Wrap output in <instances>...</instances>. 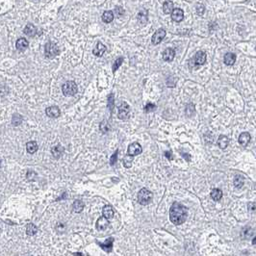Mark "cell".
I'll return each mask as SVG.
<instances>
[{"mask_svg":"<svg viewBox=\"0 0 256 256\" xmlns=\"http://www.w3.org/2000/svg\"><path fill=\"white\" fill-rule=\"evenodd\" d=\"M188 216V210L184 205L174 202L170 209V219L171 222L175 224L179 225L185 223V220Z\"/></svg>","mask_w":256,"mask_h":256,"instance_id":"6da1fadb","label":"cell"},{"mask_svg":"<svg viewBox=\"0 0 256 256\" xmlns=\"http://www.w3.org/2000/svg\"><path fill=\"white\" fill-rule=\"evenodd\" d=\"M153 199V193L146 188L141 189L138 193V202L142 205L149 204Z\"/></svg>","mask_w":256,"mask_h":256,"instance_id":"7a4b0ae2","label":"cell"},{"mask_svg":"<svg viewBox=\"0 0 256 256\" xmlns=\"http://www.w3.org/2000/svg\"><path fill=\"white\" fill-rule=\"evenodd\" d=\"M78 91V87L75 82L73 81H67L66 82L63 87H62V92L66 96H72L74 95Z\"/></svg>","mask_w":256,"mask_h":256,"instance_id":"3957f363","label":"cell"},{"mask_svg":"<svg viewBox=\"0 0 256 256\" xmlns=\"http://www.w3.org/2000/svg\"><path fill=\"white\" fill-rule=\"evenodd\" d=\"M59 48L57 46L56 43L52 42V41H48L46 47H45V53H46V57L48 59H53L54 57H56L59 54Z\"/></svg>","mask_w":256,"mask_h":256,"instance_id":"277c9868","label":"cell"},{"mask_svg":"<svg viewBox=\"0 0 256 256\" xmlns=\"http://www.w3.org/2000/svg\"><path fill=\"white\" fill-rule=\"evenodd\" d=\"M143 151V148L141 146V145L139 143H132L129 145L128 149H127V155L134 157L137 156L139 154H141Z\"/></svg>","mask_w":256,"mask_h":256,"instance_id":"5b68a950","label":"cell"},{"mask_svg":"<svg viewBox=\"0 0 256 256\" xmlns=\"http://www.w3.org/2000/svg\"><path fill=\"white\" fill-rule=\"evenodd\" d=\"M129 112H130V107L129 105L125 102H122L120 104V106L119 107V115H118V118L119 119H125L128 115H129Z\"/></svg>","mask_w":256,"mask_h":256,"instance_id":"8992f818","label":"cell"},{"mask_svg":"<svg viewBox=\"0 0 256 256\" xmlns=\"http://www.w3.org/2000/svg\"><path fill=\"white\" fill-rule=\"evenodd\" d=\"M165 37H166V31L163 28H160L153 34V36L151 38V41L153 45H159V43L164 40Z\"/></svg>","mask_w":256,"mask_h":256,"instance_id":"52a82bcc","label":"cell"},{"mask_svg":"<svg viewBox=\"0 0 256 256\" xmlns=\"http://www.w3.org/2000/svg\"><path fill=\"white\" fill-rule=\"evenodd\" d=\"M46 114L47 117H49L51 119H56V118L60 117L61 111L57 106H50V107H47L46 109Z\"/></svg>","mask_w":256,"mask_h":256,"instance_id":"ba28073f","label":"cell"},{"mask_svg":"<svg viewBox=\"0 0 256 256\" xmlns=\"http://www.w3.org/2000/svg\"><path fill=\"white\" fill-rule=\"evenodd\" d=\"M206 58H207V56H206V53L205 52L198 51V52H197L196 56L193 57V62H195V64L197 66H202V65L205 64Z\"/></svg>","mask_w":256,"mask_h":256,"instance_id":"9c48e42d","label":"cell"},{"mask_svg":"<svg viewBox=\"0 0 256 256\" xmlns=\"http://www.w3.org/2000/svg\"><path fill=\"white\" fill-rule=\"evenodd\" d=\"M171 20L174 22H181L184 20V12L182 9H173L171 12Z\"/></svg>","mask_w":256,"mask_h":256,"instance_id":"30bf717a","label":"cell"},{"mask_svg":"<svg viewBox=\"0 0 256 256\" xmlns=\"http://www.w3.org/2000/svg\"><path fill=\"white\" fill-rule=\"evenodd\" d=\"M106 50H107V48H106V46L103 45L102 42L98 41V43H96L95 47L93 48V55H95V56H98V57H101V56L104 54V53L106 52Z\"/></svg>","mask_w":256,"mask_h":256,"instance_id":"8fae6325","label":"cell"},{"mask_svg":"<svg viewBox=\"0 0 256 256\" xmlns=\"http://www.w3.org/2000/svg\"><path fill=\"white\" fill-rule=\"evenodd\" d=\"M23 32H24L25 35H27V36H29V37H35V36L37 35L38 30H37L36 26H35L34 24L28 23V24L24 27Z\"/></svg>","mask_w":256,"mask_h":256,"instance_id":"7c38bea8","label":"cell"},{"mask_svg":"<svg viewBox=\"0 0 256 256\" xmlns=\"http://www.w3.org/2000/svg\"><path fill=\"white\" fill-rule=\"evenodd\" d=\"M108 225H109L108 219H105L104 217H100V218L98 219V222H96V223H95L96 229H98V230H99V231L105 230V229L108 227Z\"/></svg>","mask_w":256,"mask_h":256,"instance_id":"4fadbf2b","label":"cell"},{"mask_svg":"<svg viewBox=\"0 0 256 256\" xmlns=\"http://www.w3.org/2000/svg\"><path fill=\"white\" fill-rule=\"evenodd\" d=\"M250 134L248 133V132H243V133L239 136V139H238V142L239 144L243 146H246L249 145V143L250 142Z\"/></svg>","mask_w":256,"mask_h":256,"instance_id":"5bb4252c","label":"cell"},{"mask_svg":"<svg viewBox=\"0 0 256 256\" xmlns=\"http://www.w3.org/2000/svg\"><path fill=\"white\" fill-rule=\"evenodd\" d=\"M65 151V148L62 146L61 145H55L51 148V153H52V156L54 157L55 159H59L62 155H63Z\"/></svg>","mask_w":256,"mask_h":256,"instance_id":"9a60e30c","label":"cell"},{"mask_svg":"<svg viewBox=\"0 0 256 256\" xmlns=\"http://www.w3.org/2000/svg\"><path fill=\"white\" fill-rule=\"evenodd\" d=\"M28 46H29L28 41L26 40V39H24V38L19 39V40L16 41V42H15V47L19 49L20 51H24L26 48L28 47Z\"/></svg>","mask_w":256,"mask_h":256,"instance_id":"2e32d148","label":"cell"},{"mask_svg":"<svg viewBox=\"0 0 256 256\" xmlns=\"http://www.w3.org/2000/svg\"><path fill=\"white\" fill-rule=\"evenodd\" d=\"M223 61H224V64L226 66H233L235 64V62H236V55L234 54V53H231V52L226 53V54L224 55V57H223Z\"/></svg>","mask_w":256,"mask_h":256,"instance_id":"e0dca14e","label":"cell"},{"mask_svg":"<svg viewBox=\"0 0 256 256\" xmlns=\"http://www.w3.org/2000/svg\"><path fill=\"white\" fill-rule=\"evenodd\" d=\"M175 56V50L172 48H167L163 52V59L167 62H171Z\"/></svg>","mask_w":256,"mask_h":256,"instance_id":"ac0fdd59","label":"cell"},{"mask_svg":"<svg viewBox=\"0 0 256 256\" xmlns=\"http://www.w3.org/2000/svg\"><path fill=\"white\" fill-rule=\"evenodd\" d=\"M113 242H114L113 238H109V239H107V241H106L105 243L101 244V243L98 242V244L101 246V249L103 250H105L106 252H110L112 250V248H113Z\"/></svg>","mask_w":256,"mask_h":256,"instance_id":"d6986e66","label":"cell"},{"mask_svg":"<svg viewBox=\"0 0 256 256\" xmlns=\"http://www.w3.org/2000/svg\"><path fill=\"white\" fill-rule=\"evenodd\" d=\"M229 145V139L224 136V135H220L218 139V145L220 149H225Z\"/></svg>","mask_w":256,"mask_h":256,"instance_id":"ffe728a7","label":"cell"},{"mask_svg":"<svg viewBox=\"0 0 256 256\" xmlns=\"http://www.w3.org/2000/svg\"><path fill=\"white\" fill-rule=\"evenodd\" d=\"M38 148H39V145L35 141H31V142H28L26 144V150H27V152L30 154L37 152Z\"/></svg>","mask_w":256,"mask_h":256,"instance_id":"44dd1931","label":"cell"},{"mask_svg":"<svg viewBox=\"0 0 256 256\" xmlns=\"http://www.w3.org/2000/svg\"><path fill=\"white\" fill-rule=\"evenodd\" d=\"M102 214L105 219H109L113 218V216H114V210L110 205H106L102 209Z\"/></svg>","mask_w":256,"mask_h":256,"instance_id":"7402d4cb","label":"cell"},{"mask_svg":"<svg viewBox=\"0 0 256 256\" xmlns=\"http://www.w3.org/2000/svg\"><path fill=\"white\" fill-rule=\"evenodd\" d=\"M101 19L105 23H111L114 20V14L112 11H105L102 15Z\"/></svg>","mask_w":256,"mask_h":256,"instance_id":"603a6c76","label":"cell"},{"mask_svg":"<svg viewBox=\"0 0 256 256\" xmlns=\"http://www.w3.org/2000/svg\"><path fill=\"white\" fill-rule=\"evenodd\" d=\"M211 197L214 201H219L223 197V192L219 189H213L211 192Z\"/></svg>","mask_w":256,"mask_h":256,"instance_id":"cb8c5ba5","label":"cell"},{"mask_svg":"<svg viewBox=\"0 0 256 256\" xmlns=\"http://www.w3.org/2000/svg\"><path fill=\"white\" fill-rule=\"evenodd\" d=\"M84 202L82 200H75L73 202V204H72V209L74 212H76V213H80V212H82V210L84 209Z\"/></svg>","mask_w":256,"mask_h":256,"instance_id":"d4e9b609","label":"cell"},{"mask_svg":"<svg viewBox=\"0 0 256 256\" xmlns=\"http://www.w3.org/2000/svg\"><path fill=\"white\" fill-rule=\"evenodd\" d=\"M163 11L167 15L171 14V12L173 11V2L172 1H166L163 5Z\"/></svg>","mask_w":256,"mask_h":256,"instance_id":"484cf974","label":"cell"},{"mask_svg":"<svg viewBox=\"0 0 256 256\" xmlns=\"http://www.w3.org/2000/svg\"><path fill=\"white\" fill-rule=\"evenodd\" d=\"M37 232H38V227L34 223H28L27 224V226H26V233H27L29 236L35 235Z\"/></svg>","mask_w":256,"mask_h":256,"instance_id":"4316f807","label":"cell"},{"mask_svg":"<svg viewBox=\"0 0 256 256\" xmlns=\"http://www.w3.org/2000/svg\"><path fill=\"white\" fill-rule=\"evenodd\" d=\"M245 183V179L243 176L241 175H236L235 176V178H234V186L236 188H242L243 187V185Z\"/></svg>","mask_w":256,"mask_h":256,"instance_id":"83f0119b","label":"cell"},{"mask_svg":"<svg viewBox=\"0 0 256 256\" xmlns=\"http://www.w3.org/2000/svg\"><path fill=\"white\" fill-rule=\"evenodd\" d=\"M22 119L23 118L20 116V114H15L13 118H12V123H13V125L15 126H17V125H20V123L22 122Z\"/></svg>","mask_w":256,"mask_h":256,"instance_id":"f1b7e54d","label":"cell"},{"mask_svg":"<svg viewBox=\"0 0 256 256\" xmlns=\"http://www.w3.org/2000/svg\"><path fill=\"white\" fill-rule=\"evenodd\" d=\"M138 20L141 24H145L147 22V11L145 10V14L143 12H140L138 15Z\"/></svg>","mask_w":256,"mask_h":256,"instance_id":"f546056e","label":"cell"},{"mask_svg":"<svg viewBox=\"0 0 256 256\" xmlns=\"http://www.w3.org/2000/svg\"><path fill=\"white\" fill-rule=\"evenodd\" d=\"M196 112V108H195V106H193V103H190L186 106V109H185V113H186L187 116L189 117H192L193 114H195Z\"/></svg>","mask_w":256,"mask_h":256,"instance_id":"4dcf8cb0","label":"cell"},{"mask_svg":"<svg viewBox=\"0 0 256 256\" xmlns=\"http://www.w3.org/2000/svg\"><path fill=\"white\" fill-rule=\"evenodd\" d=\"M122 62H123V58H122V57H119V58H118L116 61H115V63H114V65H113V72H114V73L116 72L117 69L121 66Z\"/></svg>","mask_w":256,"mask_h":256,"instance_id":"1f68e13d","label":"cell"},{"mask_svg":"<svg viewBox=\"0 0 256 256\" xmlns=\"http://www.w3.org/2000/svg\"><path fill=\"white\" fill-rule=\"evenodd\" d=\"M132 160H133V157H131V156H126L123 158V165H124L125 167H131L132 166Z\"/></svg>","mask_w":256,"mask_h":256,"instance_id":"d6a6232c","label":"cell"},{"mask_svg":"<svg viewBox=\"0 0 256 256\" xmlns=\"http://www.w3.org/2000/svg\"><path fill=\"white\" fill-rule=\"evenodd\" d=\"M114 103H115V99H114V94L111 93L108 95V108L110 110V112H113L114 109Z\"/></svg>","mask_w":256,"mask_h":256,"instance_id":"836d02e7","label":"cell"},{"mask_svg":"<svg viewBox=\"0 0 256 256\" xmlns=\"http://www.w3.org/2000/svg\"><path fill=\"white\" fill-rule=\"evenodd\" d=\"M157 109V106L153 103H147L145 107V111L146 113H150V112H154Z\"/></svg>","mask_w":256,"mask_h":256,"instance_id":"e575fe53","label":"cell"},{"mask_svg":"<svg viewBox=\"0 0 256 256\" xmlns=\"http://www.w3.org/2000/svg\"><path fill=\"white\" fill-rule=\"evenodd\" d=\"M118 155H119V150H116V152H115L111 156V158H110V165L111 166H114L115 164L117 163V161H118Z\"/></svg>","mask_w":256,"mask_h":256,"instance_id":"d590c367","label":"cell"},{"mask_svg":"<svg viewBox=\"0 0 256 256\" xmlns=\"http://www.w3.org/2000/svg\"><path fill=\"white\" fill-rule=\"evenodd\" d=\"M100 130H101V132H103V133H107V132L109 131L108 123L106 121H102L100 123Z\"/></svg>","mask_w":256,"mask_h":256,"instance_id":"8d00e7d4","label":"cell"},{"mask_svg":"<svg viewBox=\"0 0 256 256\" xmlns=\"http://www.w3.org/2000/svg\"><path fill=\"white\" fill-rule=\"evenodd\" d=\"M165 157L166 158H167V160H170V161H171L172 160V153L171 152V151H166L165 152Z\"/></svg>","mask_w":256,"mask_h":256,"instance_id":"74e56055","label":"cell"},{"mask_svg":"<svg viewBox=\"0 0 256 256\" xmlns=\"http://www.w3.org/2000/svg\"><path fill=\"white\" fill-rule=\"evenodd\" d=\"M249 209H250L253 212L255 211V203H254V202H251V203L249 204Z\"/></svg>","mask_w":256,"mask_h":256,"instance_id":"f35d334b","label":"cell"},{"mask_svg":"<svg viewBox=\"0 0 256 256\" xmlns=\"http://www.w3.org/2000/svg\"><path fill=\"white\" fill-rule=\"evenodd\" d=\"M181 155H182V156H183V157H184L185 159H186V160H187L188 162H189V161H191V156H190L189 154H185V153H181Z\"/></svg>","mask_w":256,"mask_h":256,"instance_id":"ab89813d","label":"cell"},{"mask_svg":"<svg viewBox=\"0 0 256 256\" xmlns=\"http://www.w3.org/2000/svg\"><path fill=\"white\" fill-rule=\"evenodd\" d=\"M252 243H253V245H255V244H256V238H255V237L253 238V242H252Z\"/></svg>","mask_w":256,"mask_h":256,"instance_id":"60d3db41","label":"cell"},{"mask_svg":"<svg viewBox=\"0 0 256 256\" xmlns=\"http://www.w3.org/2000/svg\"><path fill=\"white\" fill-rule=\"evenodd\" d=\"M0 166H1V161H0Z\"/></svg>","mask_w":256,"mask_h":256,"instance_id":"b9f144b4","label":"cell"}]
</instances>
